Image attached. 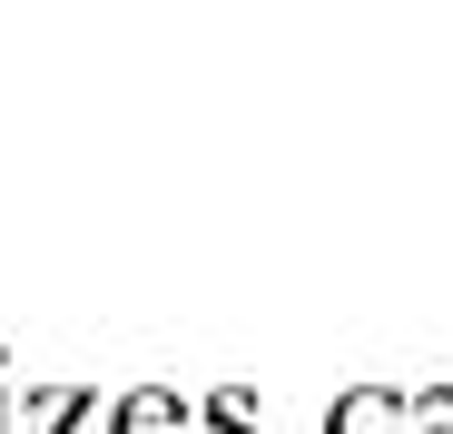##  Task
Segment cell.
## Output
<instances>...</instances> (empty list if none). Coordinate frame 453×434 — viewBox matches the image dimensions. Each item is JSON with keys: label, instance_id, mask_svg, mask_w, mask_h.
<instances>
[{"label": "cell", "instance_id": "1", "mask_svg": "<svg viewBox=\"0 0 453 434\" xmlns=\"http://www.w3.org/2000/svg\"><path fill=\"white\" fill-rule=\"evenodd\" d=\"M326 434H414V395L404 385H345Z\"/></svg>", "mask_w": 453, "mask_h": 434}, {"label": "cell", "instance_id": "2", "mask_svg": "<svg viewBox=\"0 0 453 434\" xmlns=\"http://www.w3.org/2000/svg\"><path fill=\"white\" fill-rule=\"evenodd\" d=\"M109 434H197V415H188V395H168V385H138V395H119Z\"/></svg>", "mask_w": 453, "mask_h": 434}, {"label": "cell", "instance_id": "3", "mask_svg": "<svg viewBox=\"0 0 453 434\" xmlns=\"http://www.w3.org/2000/svg\"><path fill=\"white\" fill-rule=\"evenodd\" d=\"M197 434H257V395L247 385H217L207 415H197Z\"/></svg>", "mask_w": 453, "mask_h": 434}, {"label": "cell", "instance_id": "4", "mask_svg": "<svg viewBox=\"0 0 453 434\" xmlns=\"http://www.w3.org/2000/svg\"><path fill=\"white\" fill-rule=\"evenodd\" d=\"M414 434H453V385H424L414 395Z\"/></svg>", "mask_w": 453, "mask_h": 434}]
</instances>
